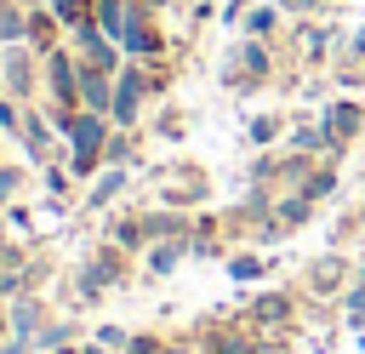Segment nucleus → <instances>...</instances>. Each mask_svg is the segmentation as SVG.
<instances>
[{
  "mask_svg": "<svg viewBox=\"0 0 365 354\" xmlns=\"http://www.w3.org/2000/svg\"><path fill=\"white\" fill-rule=\"evenodd\" d=\"M97 143H103V126L97 120H74V171H91Z\"/></svg>",
  "mask_w": 365,
  "mask_h": 354,
  "instance_id": "obj_1",
  "label": "nucleus"
},
{
  "mask_svg": "<svg viewBox=\"0 0 365 354\" xmlns=\"http://www.w3.org/2000/svg\"><path fill=\"white\" fill-rule=\"evenodd\" d=\"M228 274H234V280H257V274H262V257H234Z\"/></svg>",
  "mask_w": 365,
  "mask_h": 354,
  "instance_id": "obj_2",
  "label": "nucleus"
},
{
  "mask_svg": "<svg viewBox=\"0 0 365 354\" xmlns=\"http://www.w3.org/2000/svg\"><path fill=\"white\" fill-rule=\"evenodd\" d=\"M80 91H86V97H91V108H103V103H108V86H103V80H97V74H86V86H80Z\"/></svg>",
  "mask_w": 365,
  "mask_h": 354,
  "instance_id": "obj_3",
  "label": "nucleus"
},
{
  "mask_svg": "<svg viewBox=\"0 0 365 354\" xmlns=\"http://www.w3.org/2000/svg\"><path fill=\"white\" fill-rule=\"evenodd\" d=\"M131 108H137V74L120 86V120H131Z\"/></svg>",
  "mask_w": 365,
  "mask_h": 354,
  "instance_id": "obj_4",
  "label": "nucleus"
},
{
  "mask_svg": "<svg viewBox=\"0 0 365 354\" xmlns=\"http://www.w3.org/2000/svg\"><path fill=\"white\" fill-rule=\"evenodd\" d=\"M348 325H359V331H365V285L348 297Z\"/></svg>",
  "mask_w": 365,
  "mask_h": 354,
  "instance_id": "obj_5",
  "label": "nucleus"
},
{
  "mask_svg": "<svg viewBox=\"0 0 365 354\" xmlns=\"http://www.w3.org/2000/svg\"><path fill=\"white\" fill-rule=\"evenodd\" d=\"M120 183H125V177H120V171H108V177H103V183H97V194H91V206H103V200H108V194H114V188H120Z\"/></svg>",
  "mask_w": 365,
  "mask_h": 354,
  "instance_id": "obj_6",
  "label": "nucleus"
},
{
  "mask_svg": "<svg viewBox=\"0 0 365 354\" xmlns=\"http://www.w3.org/2000/svg\"><path fill=\"white\" fill-rule=\"evenodd\" d=\"M331 120H336V131H342V137H348V131H354V120H359V114H354V108H336V114H331Z\"/></svg>",
  "mask_w": 365,
  "mask_h": 354,
  "instance_id": "obj_7",
  "label": "nucleus"
},
{
  "mask_svg": "<svg viewBox=\"0 0 365 354\" xmlns=\"http://www.w3.org/2000/svg\"><path fill=\"white\" fill-rule=\"evenodd\" d=\"M171 263H177V246H160V251H154V268H160V274H165V268H171Z\"/></svg>",
  "mask_w": 365,
  "mask_h": 354,
  "instance_id": "obj_8",
  "label": "nucleus"
},
{
  "mask_svg": "<svg viewBox=\"0 0 365 354\" xmlns=\"http://www.w3.org/2000/svg\"><path fill=\"white\" fill-rule=\"evenodd\" d=\"M34 320H40V308H34V303H17V325H23V331H29V325H34Z\"/></svg>",
  "mask_w": 365,
  "mask_h": 354,
  "instance_id": "obj_9",
  "label": "nucleus"
},
{
  "mask_svg": "<svg viewBox=\"0 0 365 354\" xmlns=\"http://www.w3.org/2000/svg\"><path fill=\"white\" fill-rule=\"evenodd\" d=\"M154 348H160L154 337H131V343H125V354H154Z\"/></svg>",
  "mask_w": 365,
  "mask_h": 354,
  "instance_id": "obj_10",
  "label": "nucleus"
},
{
  "mask_svg": "<svg viewBox=\"0 0 365 354\" xmlns=\"http://www.w3.org/2000/svg\"><path fill=\"white\" fill-rule=\"evenodd\" d=\"M11 34H17V17H11V11H0V40H11Z\"/></svg>",
  "mask_w": 365,
  "mask_h": 354,
  "instance_id": "obj_11",
  "label": "nucleus"
},
{
  "mask_svg": "<svg viewBox=\"0 0 365 354\" xmlns=\"http://www.w3.org/2000/svg\"><path fill=\"white\" fill-rule=\"evenodd\" d=\"M57 11H68V17H74V11H80V0H57Z\"/></svg>",
  "mask_w": 365,
  "mask_h": 354,
  "instance_id": "obj_12",
  "label": "nucleus"
},
{
  "mask_svg": "<svg viewBox=\"0 0 365 354\" xmlns=\"http://www.w3.org/2000/svg\"><path fill=\"white\" fill-rule=\"evenodd\" d=\"M6 354H29V343H11V348H6Z\"/></svg>",
  "mask_w": 365,
  "mask_h": 354,
  "instance_id": "obj_13",
  "label": "nucleus"
},
{
  "mask_svg": "<svg viewBox=\"0 0 365 354\" xmlns=\"http://www.w3.org/2000/svg\"><path fill=\"white\" fill-rule=\"evenodd\" d=\"M359 354H365V337H359Z\"/></svg>",
  "mask_w": 365,
  "mask_h": 354,
  "instance_id": "obj_14",
  "label": "nucleus"
}]
</instances>
